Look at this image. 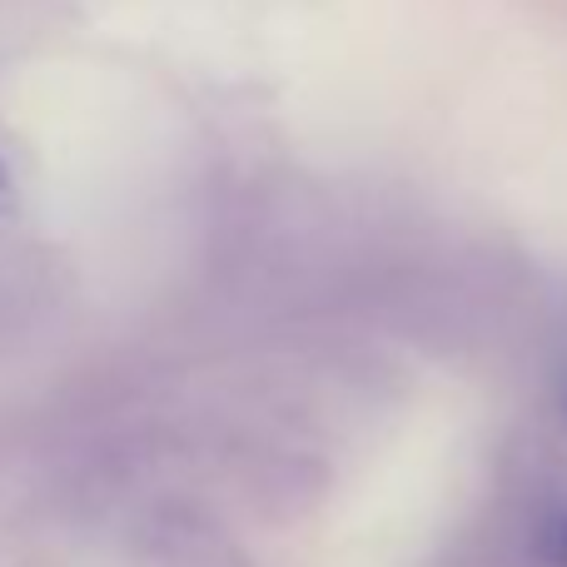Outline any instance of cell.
<instances>
[{
    "instance_id": "cell-1",
    "label": "cell",
    "mask_w": 567,
    "mask_h": 567,
    "mask_svg": "<svg viewBox=\"0 0 567 567\" xmlns=\"http://www.w3.org/2000/svg\"><path fill=\"white\" fill-rule=\"evenodd\" d=\"M538 558L548 563V567H567V508L553 513V518L543 523V533H538Z\"/></svg>"
},
{
    "instance_id": "cell-2",
    "label": "cell",
    "mask_w": 567,
    "mask_h": 567,
    "mask_svg": "<svg viewBox=\"0 0 567 567\" xmlns=\"http://www.w3.org/2000/svg\"><path fill=\"white\" fill-rule=\"evenodd\" d=\"M16 205V179H10V169H6V159H0V215Z\"/></svg>"
},
{
    "instance_id": "cell-3",
    "label": "cell",
    "mask_w": 567,
    "mask_h": 567,
    "mask_svg": "<svg viewBox=\"0 0 567 567\" xmlns=\"http://www.w3.org/2000/svg\"><path fill=\"white\" fill-rule=\"evenodd\" d=\"M563 419H567V369H563Z\"/></svg>"
}]
</instances>
